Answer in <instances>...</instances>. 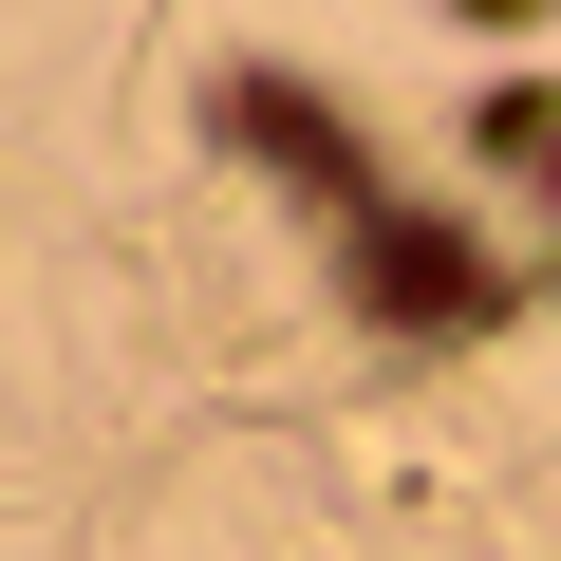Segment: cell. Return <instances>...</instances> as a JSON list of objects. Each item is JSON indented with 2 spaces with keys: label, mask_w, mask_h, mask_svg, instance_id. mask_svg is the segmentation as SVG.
I'll return each mask as SVG.
<instances>
[{
  "label": "cell",
  "mask_w": 561,
  "mask_h": 561,
  "mask_svg": "<svg viewBox=\"0 0 561 561\" xmlns=\"http://www.w3.org/2000/svg\"><path fill=\"white\" fill-rule=\"evenodd\" d=\"M337 280H356L375 337H486V319H505V280H486V243H468L449 206H375V225H337Z\"/></svg>",
  "instance_id": "6da1fadb"
},
{
  "label": "cell",
  "mask_w": 561,
  "mask_h": 561,
  "mask_svg": "<svg viewBox=\"0 0 561 561\" xmlns=\"http://www.w3.org/2000/svg\"><path fill=\"white\" fill-rule=\"evenodd\" d=\"M206 131H225V150H262L319 225H375V206H393V187H375V150H356V113H337L319 76H243V57H225V76H206Z\"/></svg>",
  "instance_id": "7a4b0ae2"
},
{
  "label": "cell",
  "mask_w": 561,
  "mask_h": 561,
  "mask_svg": "<svg viewBox=\"0 0 561 561\" xmlns=\"http://www.w3.org/2000/svg\"><path fill=\"white\" fill-rule=\"evenodd\" d=\"M449 20H486V38H524V20H561V0H449Z\"/></svg>",
  "instance_id": "3957f363"
}]
</instances>
